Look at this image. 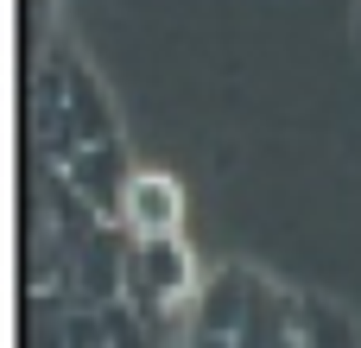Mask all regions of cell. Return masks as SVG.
<instances>
[{"label":"cell","instance_id":"cell-1","mask_svg":"<svg viewBox=\"0 0 361 348\" xmlns=\"http://www.w3.org/2000/svg\"><path fill=\"white\" fill-rule=\"evenodd\" d=\"M121 222L133 228V241L178 235V222H184V184L171 171H127V184H121Z\"/></svg>","mask_w":361,"mask_h":348},{"label":"cell","instance_id":"cell-2","mask_svg":"<svg viewBox=\"0 0 361 348\" xmlns=\"http://www.w3.org/2000/svg\"><path fill=\"white\" fill-rule=\"evenodd\" d=\"M127 273V285L133 292H146V298H184L190 292V279H197V266H190V254H184V241L178 235H159V241H133V260L121 266Z\"/></svg>","mask_w":361,"mask_h":348}]
</instances>
